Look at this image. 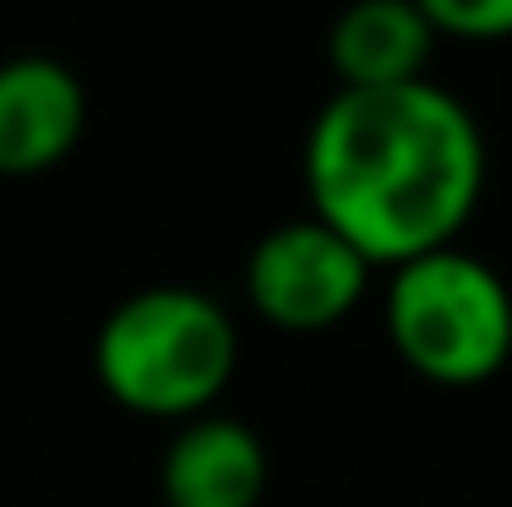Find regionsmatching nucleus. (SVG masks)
Masks as SVG:
<instances>
[{"label": "nucleus", "mask_w": 512, "mask_h": 507, "mask_svg": "<svg viewBox=\"0 0 512 507\" xmlns=\"http://www.w3.org/2000/svg\"><path fill=\"white\" fill-rule=\"evenodd\" d=\"M88 131V88L55 55L0 60V175L33 180L77 153Z\"/></svg>", "instance_id": "nucleus-5"}, {"label": "nucleus", "mask_w": 512, "mask_h": 507, "mask_svg": "<svg viewBox=\"0 0 512 507\" xmlns=\"http://www.w3.org/2000/svg\"><path fill=\"white\" fill-rule=\"evenodd\" d=\"M431 17L436 39L502 44L512 39V0H414Z\"/></svg>", "instance_id": "nucleus-8"}, {"label": "nucleus", "mask_w": 512, "mask_h": 507, "mask_svg": "<svg viewBox=\"0 0 512 507\" xmlns=\"http://www.w3.org/2000/svg\"><path fill=\"white\" fill-rule=\"evenodd\" d=\"M235 360V317L191 284L137 289L93 333V377L109 404L169 426L207 415L235 377Z\"/></svg>", "instance_id": "nucleus-2"}, {"label": "nucleus", "mask_w": 512, "mask_h": 507, "mask_svg": "<svg viewBox=\"0 0 512 507\" xmlns=\"http://www.w3.org/2000/svg\"><path fill=\"white\" fill-rule=\"evenodd\" d=\"M436 28L414 0H349L327 28V66L338 88H409L425 82Z\"/></svg>", "instance_id": "nucleus-7"}, {"label": "nucleus", "mask_w": 512, "mask_h": 507, "mask_svg": "<svg viewBox=\"0 0 512 507\" xmlns=\"http://www.w3.org/2000/svg\"><path fill=\"white\" fill-rule=\"evenodd\" d=\"M164 507H262L267 497V448L235 415H207L175 426L158 458Z\"/></svg>", "instance_id": "nucleus-6"}, {"label": "nucleus", "mask_w": 512, "mask_h": 507, "mask_svg": "<svg viewBox=\"0 0 512 507\" xmlns=\"http://www.w3.org/2000/svg\"><path fill=\"white\" fill-rule=\"evenodd\" d=\"M311 213L371 268L458 246L485 197V131L431 77L409 88H338L300 153Z\"/></svg>", "instance_id": "nucleus-1"}, {"label": "nucleus", "mask_w": 512, "mask_h": 507, "mask_svg": "<svg viewBox=\"0 0 512 507\" xmlns=\"http://www.w3.org/2000/svg\"><path fill=\"white\" fill-rule=\"evenodd\" d=\"M382 322L398 360L431 388H485L512 366V289L463 246L393 268Z\"/></svg>", "instance_id": "nucleus-3"}, {"label": "nucleus", "mask_w": 512, "mask_h": 507, "mask_svg": "<svg viewBox=\"0 0 512 507\" xmlns=\"http://www.w3.org/2000/svg\"><path fill=\"white\" fill-rule=\"evenodd\" d=\"M371 273L376 268L338 229H327L316 213H306V219L273 224L251 246L246 300L278 333H327L360 311Z\"/></svg>", "instance_id": "nucleus-4"}]
</instances>
